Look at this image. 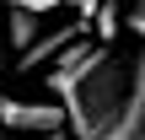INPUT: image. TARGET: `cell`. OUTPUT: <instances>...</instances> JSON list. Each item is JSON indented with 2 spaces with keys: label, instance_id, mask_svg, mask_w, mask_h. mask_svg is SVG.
I'll return each mask as SVG.
<instances>
[{
  "label": "cell",
  "instance_id": "cell-4",
  "mask_svg": "<svg viewBox=\"0 0 145 140\" xmlns=\"http://www.w3.org/2000/svg\"><path fill=\"white\" fill-rule=\"evenodd\" d=\"M38 22H43L38 11H16V5H11V16H5V43H11V49H27V43L38 38Z\"/></svg>",
  "mask_w": 145,
  "mask_h": 140
},
{
  "label": "cell",
  "instance_id": "cell-1",
  "mask_svg": "<svg viewBox=\"0 0 145 140\" xmlns=\"http://www.w3.org/2000/svg\"><path fill=\"white\" fill-rule=\"evenodd\" d=\"M129 86H135V65L118 59L108 38L102 43L75 38L48 59V92L65 108V135H75V140L113 129L124 103H129Z\"/></svg>",
  "mask_w": 145,
  "mask_h": 140
},
{
  "label": "cell",
  "instance_id": "cell-2",
  "mask_svg": "<svg viewBox=\"0 0 145 140\" xmlns=\"http://www.w3.org/2000/svg\"><path fill=\"white\" fill-rule=\"evenodd\" d=\"M0 124L16 135H65V108L59 103H22V97H0Z\"/></svg>",
  "mask_w": 145,
  "mask_h": 140
},
{
  "label": "cell",
  "instance_id": "cell-8",
  "mask_svg": "<svg viewBox=\"0 0 145 140\" xmlns=\"http://www.w3.org/2000/svg\"><path fill=\"white\" fill-rule=\"evenodd\" d=\"M140 140H145V129H140Z\"/></svg>",
  "mask_w": 145,
  "mask_h": 140
},
{
  "label": "cell",
  "instance_id": "cell-7",
  "mask_svg": "<svg viewBox=\"0 0 145 140\" xmlns=\"http://www.w3.org/2000/svg\"><path fill=\"white\" fill-rule=\"evenodd\" d=\"M38 140H65V135H38Z\"/></svg>",
  "mask_w": 145,
  "mask_h": 140
},
{
  "label": "cell",
  "instance_id": "cell-6",
  "mask_svg": "<svg viewBox=\"0 0 145 140\" xmlns=\"http://www.w3.org/2000/svg\"><path fill=\"white\" fill-rule=\"evenodd\" d=\"M135 92H145V49H140V59H135Z\"/></svg>",
  "mask_w": 145,
  "mask_h": 140
},
{
  "label": "cell",
  "instance_id": "cell-5",
  "mask_svg": "<svg viewBox=\"0 0 145 140\" xmlns=\"http://www.w3.org/2000/svg\"><path fill=\"white\" fill-rule=\"evenodd\" d=\"M129 27L140 32V43H145V0H135V5H129Z\"/></svg>",
  "mask_w": 145,
  "mask_h": 140
},
{
  "label": "cell",
  "instance_id": "cell-3",
  "mask_svg": "<svg viewBox=\"0 0 145 140\" xmlns=\"http://www.w3.org/2000/svg\"><path fill=\"white\" fill-rule=\"evenodd\" d=\"M86 22L91 16H75V22H59L54 32H38L27 49H22V59H16V70H38V65H48L65 43H75V38H86Z\"/></svg>",
  "mask_w": 145,
  "mask_h": 140
}]
</instances>
